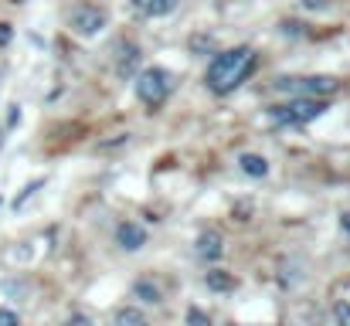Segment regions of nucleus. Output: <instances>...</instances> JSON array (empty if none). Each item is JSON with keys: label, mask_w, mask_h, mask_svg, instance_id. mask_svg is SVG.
<instances>
[{"label": "nucleus", "mask_w": 350, "mask_h": 326, "mask_svg": "<svg viewBox=\"0 0 350 326\" xmlns=\"http://www.w3.org/2000/svg\"><path fill=\"white\" fill-rule=\"evenodd\" d=\"M68 24H72L75 34L92 38V34H99V31L106 27V10H99V7H92V3H79V7L68 14Z\"/></svg>", "instance_id": "39448f33"}, {"label": "nucleus", "mask_w": 350, "mask_h": 326, "mask_svg": "<svg viewBox=\"0 0 350 326\" xmlns=\"http://www.w3.org/2000/svg\"><path fill=\"white\" fill-rule=\"evenodd\" d=\"M334 320H337V326H350V303H337L334 306Z\"/></svg>", "instance_id": "4468645a"}, {"label": "nucleus", "mask_w": 350, "mask_h": 326, "mask_svg": "<svg viewBox=\"0 0 350 326\" xmlns=\"http://www.w3.org/2000/svg\"><path fill=\"white\" fill-rule=\"evenodd\" d=\"M238 167H241L248 177H265V174H269V160L258 157V153H241V157H238Z\"/></svg>", "instance_id": "6e6552de"}, {"label": "nucleus", "mask_w": 350, "mask_h": 326, "mask_svg": "<svg viewBox=\"0 0 350 326\" xmlns=\"http://www.w3.org/2000/svg\"><path fill=\"white\" fill-rule=\"evenodd\" d=\"M116 326H146V316H143L139 310L126 306V310H119L116 313Z\"/></svg>", "instance_id": "f8f14e48"}, {"label": "nucleus", "mask_w": 350, "mask_h": 326, "mask_svg": "<svg viewBox=\"0 0 350 326\" xmlns=\"http://www.w3.org/2000/svg\"><path fill=\"white\" fill-rule=\"evenodd\" d=\"M327 112V103H320V99H310V96H303V99H289V103H282V106H272V122H279V126H303V122H313L317 116H323Z\"/></svg>", "instance_id": "f03ea898"}, {"label": "nucleus", "mask_w": 350, "mask_h": 326, "mask_svg": "<svg viewBox=\"0 0 350 326\" xmlns=\"http://www.w3.org/2000/svg\"><path fill=\"white\" fill-rule=\"evenodd\" d=\"M136 96H139V103H146L150 109L163 106L167 96H170V75L163 68H143L136 75Z\"/></svg>", "instance_id": "7ed1b4c3"}, {"label": "nucleus", "mask_w": 350, "mask_h": 326, "mask_svg": "<svg viewBox=\"0 0 350 326\" xmlns=\"http://www.w3.org/2000/svg\"><path fill=\"white\" fill-rule=\"evenodd\" d=\"M275 89H282V92H303V96H310V99H317V96H334L337 89H340V82L334 79V75H313V79H279L275 82Z\"/></svg>", "instance_id": "20e7f679"}, {"label": "nucleus", "mask_w": 350, "mask_h": 326, "mask_svg": "<svg viewBox=\"0 0 350 326\" xmlns=\"http://www.w3.org/2000/svg\"><path fill=\"white\" fill-rule=\"evenodd\" d=\"M340 224H344V231H350V211H344V215H340Z\"/></svg>", "instance_id": "412c9836"}, {"label": "nucleus", "mask_w": 350, "mask_h": 326, "mask_svg": "<svg viewBox=\"0 0 350 326\" xmlns=\"http://www.w3.org/2000/svg\"><path fill=\"white\" fill-rule=\"evenodd\" d=\"M303 7H306V10H327L330 0H303Z\"/></svg>", "instance_id": "a211bd4d"}, {"label": "nucleus", "mask_w": 350, "mask_h": 326, "mask_svg": "<svg viewBox=\"0 0 350 326\" xmlns=\"http://www.w3.org/2000/svg\"><path fill=\"white\" fill-rule=\"evenodd\" d=\"M0 326H21L17 313L14 310H0Z\"/></svg>", "instance_id": "dca6fc26"}, {"label": "nucleus", "mask_w": 350, "mask_h": 326, "mask_svg": "<svg viewBox=\"0 0 350 326\" xmlns=\"http://www.w3.org/2000/svg\"><path fill=\"white\" fill-rule=\"evenodd\" d=\"M116 241L119 248H126V252H139L146 245V231L139 224H133V221H122L116 228Z\"/></svg>", "instance_id": "0eeeda50"}, {"label": "nucleus", "mask_w": 350, "mask_h": 326, "mask_svg": "<svg viewBox=\"0 0 350 326\" xmlns=\"http://www.w3.org/2000/svg\"><path fill=\"white\" fill-rule=\"evenodd\" d=\"M252 68H255V51H252L248 44H241V48L215 55V62H211L204 82H208V89H211L215 96H228V92H234V89L248 79Z\"/></svg>", "instance_id": "f257e3e1"}, {"label": "nucleus", "mask_w": 350, "mask_h": 326, "mask_svg": "<svg viewBox=\"0 0 350 326\" xmlns=\"http://www.w3.org/2000/svg\"><path fill=\"white\" fill-rule=\"evenodd\" d=\"M68 326H89V320L85 316H75V320H68Z\"/></svg>", "instance_id": "aec40b11"}, {"label": "nucleus", "mask_w": 350, "mask_h": 326, "mask_svg": "<svg viewBox=\"0 0 350 326\" xmlns=\"http://www.w3.org/2000/svg\"><path fill=\"white\" fill-rule=\"evenodd\" d=\"M10 41V24H0V44Z\"/></svg>", "instance_id": "6ab92c4d"}, {"label": "nucleus", "mask_w": 350, "mask_h": 326, "mask_svg": "<svg viewBox=\"0 0 350 326\" xmlns=\"http://www.w3.org/2000/svg\"><path fill=\"white\" fill-rule=\"evenodd\" d=\"M204 282H208V289H215V293H228V289H234V275H228V272H208L204 275Z\"/></svg>", "instance_id": "9d476101"}, {"label": "nucleus", "mask_w": 350, "mask_h": 326, "mask_svg": "<svg viewBox=\"0 0 350 326\" xmlns=\"http://www.w3.org/2000/svg\"><path fill=\"white\" fill-rule=\"evenodd\" d=\"M133 7L139 14H146V17H163V14H170L177 7V0H133Z\"/></svg>", "instance_id": "1a4fd4ad"}, {"label": "nucleus", "mask_w": 350, "mask_h": 326, "mask_svg": "<svg viewBox=\"0 0 350 326\" xmlns=\"http://www.w3.org/2000/svg\"><path fill=\"white\" fill-rule=\"evenodd\" d=\"M191 48H194V51H208V48H211V38H204V34H198V38L191 41Z\"/></svg>", "instance_id": "f3484780"}, {"label": "nucleus", "mask_w": 350, "mask_h": 326, "mask_svg": "<svg viewBox=\"0 0 350 326\" xmlns=\"http://www.w3.org/2000/svg\"><path fill=\"white\" fill-rule=\"evenodd\" d=\"M136 296H139L143 303H160V289H157L153 282H136Z\"/></svg>", "instance_id": "ddd939ff"}, {"label": "nucleus", "mask_w": 350, "mask_h": 326, "mask_svg": "<svg viewBox=\"0 0 350 326\" xmlns=\"http://www.w3.org/2000/svg\"><path fill=\"white\" fill-rule=\"evenodd\" d=\"M187 323L191 326H211V320H208L201 310H191V313H187Z\"/></svg>", "instance_id": "2eb2a0df"}, {"label": "nucleus", "mask_w": 350, "mask_h": 326, "mask_svg": "<svg viewBox=\"0 0 350 326\" xmlns=\"http://www.w3.org/2000/svg\"><path fill=\"white\" fill-rule=\"evenodd\" d=\"M136 62H139V48H136V44H122V48H119V72H122V75L133 72Z\"/></svg>", "instance_id": "9b49d317"}, {"label": "nucleus", "mask_w": 350, "mask_h": 326, "mask_svg": "<svg viewBox=\"0 0 350 326\" xmlns=\"http://www.w3.org/2000/svg\"><path fill=\"white\" fill-rule=\"evenodd\" d=\"M221 252H225V238H221V231L208 228V231L198 234V255H201L204 262H218Z\"/></svg>", "instance_id": "423d86ee"}, {"label": "nucleus", "mask_w": 350, "mask_h": 326, "mask_svg": "<svg viewBox=\"0 0 350 326\" xmlns=\"http://www.w3.org/2000/svg\"><path fill=\"white\" fill-rule=\"evenodd\" d=\"M14 3H21V0H14Z\"/></svg>", "instance_id": "4be33fe9"}]
</instances>
